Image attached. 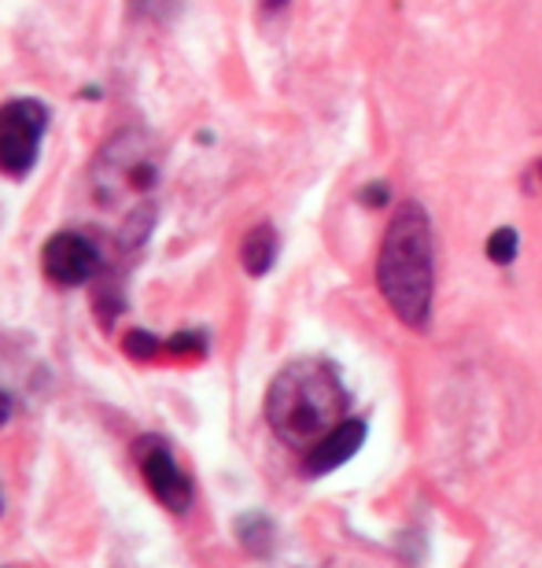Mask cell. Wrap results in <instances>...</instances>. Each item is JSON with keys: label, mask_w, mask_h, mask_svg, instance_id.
Returning a JSON list of instances; mask_svg holds the SVG:
<instances>
[{"label": "cell", "mask_w": 542, "mask_h": 568, "mask_svg": "<svg viewBox=\"0 0 542 568\" xmlns=\"http://www.w3.org/2000/svg\"><path fill=\"white\" fill-rule=\"evenodd\" d=\"M49 108L41 100H8L0 108V174L27 178L38 163Z\"/></svg>", "instance_id": "3957f363"}, {"label": "cell", "mask_w": 542, "mask_h": 568, "mask_svg": "<svg viewBox=\"0 0 542 568\" xmlns=\"http://www.w3.org/2000/svg\"><path fill=\"white\" fill-rule=\"evenodd\" d=\"M432 230L417 203H402L391 214L377 258V284L402 325L425 328L432 314Z\"/></svg>", "instance_id": "7a4b0ae2"}, {"label": "cell", "mask_w": 542, "mask_h": 568, "mask_svg": "<svg viewBox=\"0 0 542 568\" xmlns=\"http://www.w3.org/2000/svg\"><path fill=\"white\" fill-rule=\"evenodd\" d=\"M163 351H166L171 358H200L203 351H207V344H203V336H200V333H177V336L166 339Z\"/></svg>", "instance_id": "30bf717a"}, {"label": "cell", "mask_w": 542, "mask_h": 568, "mask_svg": "<svg viewBox=\"0 0 542 568\" xmlns=\"http://www.w3.org/2000/svg\"><path fill=\"white\" fill-rule=\"evenodd\" d=\"M274 258H277V233H274V225H255L252 233L244 236V244H241V263L244 270L252 277H263L274 270Z\"/></svg>", "instance_id": "ba28073f"}, {"label": "cell", "mask_w": 542, "mask_h": 568, "mask_svg": "<svg viewBox=\"0 0 542 568\" xmlns=\"http://www.w3.org/2000/svg\"><path fill=\"white\" fill-rule=\"evenodd\" d=\"M280 4H285V0H263V8H266V11H277Z\"/></svg>", "instance_id": "5bb4252c"}, {"label": "cell", "mask_w": 542, "mask_h": 568, "mask_svg": "<svg viewBox=\"0 0 542 568\" xmlns=\"http://www.w3.org/2000/svg\"><path fill=\"white\" fill-rule=\"evenodd\" d=\"M539 174H542V166H539Z\"/></svg>", "instance_id": "9a60e30c"}, {"label": "cell", "mask_w": 542, "mask_h": 568, "mask_svg": "<svg viewBox=\"0 0 542 568\" xmlns=\"http://www.w3.org/2000/svg\"><path fill=\"white\" fill-rule=\"evenodd\" d=\"M388 196H391L388 185H369L366 192H361V200H366L369 207H384V203H388Z\"/></svg>", "instance_id": "7c38bea8"}, {"label": "cell", "mask_w": 542, "mask_h": 568, "mask_svg": "<svg viewBox=\"0 0 542 568\" xmlns=\"http://www.w3.org/2000/svg\"><path fill=\"white\" fill-rule=\"evenodd\" d=\"M8 417H11V399H8L4 392H0V425H4Z\"/></svg>", "instance_id": "4fadbf2b"}, {"label": "cell", "mask_w": 542, "mask_h": 568, "mask_svg": "<svg viewBox=\"0 0 542 568\" xmlns=\"http://www.w3.org/2000/svg\"><path fill=\"white\" fill-rule=\"evenodd\" d=\"M137 465H141V476H144V484H149V491L160 498L171 514H185L192 506V480L181 473L174 450L149 436L137 447Z\"/></svg>", "instance_id": "5b68a950"}, {"label": "cell", "mask_w": 542, "mask_h": 568, "mask_svg": "<svg viewBox=\"0 0 542 568\" xmlns=\"http://www.w3.org/2000/svg\"><path fill=\"white\" fill-rule=\"evenodd\" d=\"M163 351V344L155 339L152 333H130L126 336V355L137 358V362H152L155 355Z\"/></svg>", "instance_id": "8fae6325"}, {"label": "cell", "mask_w": 542, "mask_h": 568, "mask_svg": "<svg viewBox=\"0 0 542 568\" xmlns=\"http://www.w3.org/2000/svg\"><path fill=\"white\" fill-rule=\"evenodd\" d=\"M0 509H4V506H0Z\"/></svg>", "instance_id": "2e32d148"}, {"label": "cell", "mask_w": 542, "mask_h": 568, "mask_svg": "<svg viewBox=\"0 0 542 568\" xmlns=\"http://www.w3.org/2000/svg\"><path fill=\"white\" fill-rule=\"evenodd\" d=\"M108 163H96L93 181H96V196L111 203L122 189L130 192H149L155 181V163L144 155V148L133 138H122L115 144H108Z\"/></svg>", "instance_id": "277c9868"}, {"label": "cell", "mask_w": 542, "mask_h": 568, "mask_svg": "<svg viewBox=\"0 0 542 568\" xmlns=\"http://www.w3.org/2000/svg\"><path fill=\"white\" fill-rule=\"evenodd\" d=\"M488 255H491V263H499V266H505V263H513L517 258V230H494L491 233V241H488Z\"/></svg>", "instance_id": "9c48e42d"}, {"label": "cell", "mask_w": 542, "mask_h": 568, "mask_svg": "<svg viewBox=\"0 0 542 568\" xmlns=\"http://www.w3.org/2000/svg\"><path fill=\"white\" fill-rule=\"evenodd\" d=\"M361 443H366V425H361V422H340L329 432V436L314 443L303 469H307V476H325V473L340 469L344 462L355 458Z\"/></svg>", "instance_id": "52a82bcc"}, {"label": "cell", "mask_w": 542, "mask_h": 568, "mask_svg": "<svg viewBox=\"0 0 542 568\" xmlns=\"http://www.w3.org/2000/svg\"><path fill=\"white\" fill-rule=\"evenodd\" d=\"M347 388L325 358H299L274 377L266 392V422L292 447L318 443L344 422Z\"/></svg>", "instance_id": "6da1fadb"}, {"label": "cell", "mask_w": 542, "mask_h": 568, "mask_svg": "<svg viewBox=\"0 0 542 568\" xmlns=\"http://www.w3.org/2000/svg\"><path fill=\"white\" fill-rule=\"evenodd\" d=\"M41 266H44V277L52 284L78 288V284L93 281L100 274V252L82 233H55L52 241L44 244Z\"/></svg>", "instance_id": "8992f818"}]
</instances>
